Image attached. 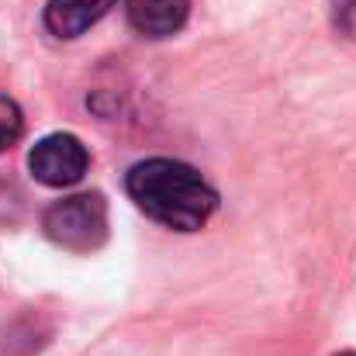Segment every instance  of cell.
<instances>
[{
  "mask_svg": "<svg viewBox=\"0 0 356 356\" xmlns=\"http://www.w3.org/2000/svg\"><path fill=\"white\" fill-rule=\"evenodd\" d=\"M124 191L138 211L173 232H197L218 211V191L194 166L166 156L135 163L124 177Z\"/></svg>",
  "mask_w": 356,
  "mask_h": 356,
  "instance_id": "6da1fadb",
  "label": "cell"
},
{
  "mask_svg": "<svg viewBox=\"0 0 356 356\" xmlns=\"http://www.w3.org/2000/svg\"><path fill=\"white\" fill-rule=\"evenodd\" d=\"M42 229L70 252H94L108 238V201L97 191L63 197L42 215Z\"/></svg>",
  "mask_w": 356,
  "mask_h": 356,
  "instance_id": "7a4b0ae2",
  "label": "cell"
},
{
  "mask_svg": "<svg viewBox=\"0 0 356 356\" xmlns=\"http://www.w3.org/2000/svg\"><path fill=\"white\" fill-rule=\"evenodd\" d=\"M87 166H90V152L70 131H52L38 138L28 152V170L45 187H73L83 180Z\"/></svg>",
  "mask_w": 356,
  "mask_h": 356,
  "instance_id": "3957f363",
  "label": "cell"
},
{
  "mask_svg": "<svg viewBox=\"0 0 356 356\" xmlns=\"http://www.w3.org/2000/svg\"><path fill=\"white\" fill-rule=\"evenodd\" d=\"M128 21L145 38H170L187 24L191 0H124Z\"/></svg>",
  "mask_w": 356,
  "mask_h": 356,
  "instance_id": "277c9868",
  "label": "cell"
},
{
  "mask_svg": "<svg viewBox=\"0 0 356 356\" xmlns=\"http://www.w3.org/2000/svg\"><path fill=\"white\" fill-rule=\"evenodd\" d=\"M118 0H49L45 3V28L56 38H80L90 31Z\"/></svg>",
  "mask_w": 356,
  "mask_h": 356,
  "instance_id": "5b68a950",
  "label": "cell"
},
{
  "mask_svg": "<svg viewBox=\"0 0 356 356\" xmlns=\"http://www.w3.org/2000/svg\"><path fill=\"white\" fill-rule=\"evenodd\" d=\"M24 131V115L17 108V101H10L7 94H0V152H7Z\"/></svg>",
  "mask_w": 356,
  "mask_h": 356,
  "instance_id": "8992f818",
  "label": "cell"
},
{
  "mask_svg": "<svg viewBox=\"0 0 356 356\" xmlns=\"http://www.w3.org/2000/svg\"><path fill=\"white\" fill-rule=\"evenodd\" d=\"M329 14H332V28L343 38L356 42V0H329Z\"/></svg>",
  "mask_w": 356,
  "mask_h": 356,
  "instance_id": "52a82bcc",
  "label": "cell"
},
{
  "mask_svg": "<svg viewBox=\"0 0 356 356\" xmlns=\"http://www.w3.org/2000/svg\"><path fill=\"white\" fill-rule=\"evenodd\" d=\"M336 356H356V353H336Z\"/></svg>",
  "mask_w": 356,
  "mask_h": 356,
  "instance_id": "ba28073f",
  "label": "cell"
}]
</instances>
